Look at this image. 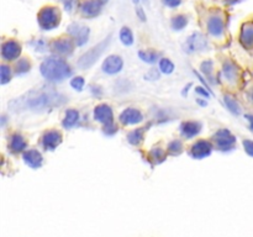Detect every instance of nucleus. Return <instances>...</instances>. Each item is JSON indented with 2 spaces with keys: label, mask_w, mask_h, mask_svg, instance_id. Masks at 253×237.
<instances>
[{
  "label": "nucleus",
  "mask_w": 253,
  "mask_h": 237,
  "mask_svg": "<svg viewBox=\"0 0 253 237\" xmlns=\"http://www.w3.org/2000/svg\"><path fill=\"white\" fill-rule=\"evenodd\" d=\"M101 1H103V2H106V1H108V0H101Z\"/></svg>",
  "instance_id": "nucleus-43"
},
{
  "label": "nucleus",
  "mask_w": 253,
  "mask_h": 237,
  "mask_svg": "<svg viewBox=\"0 0 253 237\" xmlns=\"http://www.w3.org/2000/svg\"><path fill=\"white\" fill-rule=\"evenodd\" d=\"M143 118L141 111H138L135 108H128L125 109L123 113L120 114V122L123 125H136V123L141 122Z\"/></svg>",
  "instance_id": "nucleus-16"
},
{
  "label": "nucleus",
  "mask_w": 253,
  "mask_h": 237,
  "mask_svg": "<svg viewBox=\"0 0 253 237\" xmlns=\"http://www.w3.org/2000/svg\"><path fill=\"white\" fill-rule=\"evenodd\" d=\"M163 4L166 6H169V7H177L178 5H180L182 0H162Z\"/></svg>",
  "instance_id": "nucleus-37"
},
{
  "label": "nucleus",
  "mask_w": 253,
  "mask_h": 237,
  "mask_svg": "<svg viewBox=\"0 0 253 237\" xmlns=\"http://www.w3.org/2000/svg\"><path fill=\"white\" fill-rule=\"evenodd\" d=\"M202 71L204 72L205 74H210L211 73V71H212V62L211 61H207V62H204V63L202 64Z\"/></svg>",
  "instance_id": "nucleus-35"
},
{
  "label": "nucleus",
  "mask_w": 253,
  "mask_h": 237,
  "mask_svg": "<svg viewBox=\"0 0 253 237\" xmlns=\"http://www.w3.org/2000/svg\"><path fill=\"white\" fill-rule=\"evenodd\" d=\"M123 58L120 56H116V54H111L103 62L101 69L106 74H116L123 69Z\"/></svg>",
  "instance_id": "nucleus-12"
},
{
  "label": "nucleus",
  "mask_w": 253,
  "mask_h": 237,
  "mask_svg": "<svg viewBox=\"0 0 253 237\" xmlns=\"http://www.w3.org/2000/svg\"><path fill=\"white\" fill-rule=\"evenodd\" d=\"M94 118L99 122L104 123V125H110V123H113L114 118L113 110L106 104H100L94 109Z\"/></svg>",
  "instance_id": "nucleus-14"
},
{
  "label": "nucleus",
  "mask_w": 253,
  "mask_h": 237,
  "mask_svg": "<svg viewBox=\"0 0 253 237\" xmlns=\"http://www.w3.org/2000/svg\"><path fill=\"white\" fill-rule=\"evenodd\" d=\"M71 85L73 89L81 91L84 86V79L82 77H76V78H73L71 80Z\"/></svg>",
  "instance_id": "nucleus-33"
},
{
  "label": "nucleus",
  "mask_w": 253,
  "mask_h": 237,
  "mask_svg": "<svg viewBox=\"0 0 253 237\" xmlns=\"http://www.w3.org/2000/svg\"><path fill=\"white\" fill-rule=\"evenodd\" d=\"M222 73L226 80L235 81L237 80V67L232 63L231 61H226L224 63V68H222Z\"/></svg>",
  "instance_id": "nucleus-21"
},
{
  "label": "nucleus",
  "mask_w": 253,
  "mask_h": 237,
  "mask_svg": "<svg viewBox=\"0 0 253 237\" xmlns=\"http://www.w3.org/2000/svg\"><path fill=\"white\" fill-rule=\"evenodd\" d=\"M195 91H197L198 94H202V95H204L205 98H209V91L208 90H204V88H203V86H198L197 89H195Z\"/></svg>",
  "instance_id": "nucleus-40"
},
{
  "label": "nucleus",
  "mask_w": 253,
  "mask_h": 237,
  "mask_svg": "<svg viewBox=\"0 0 253 237\" xmlns=\"http://www.w3.org/2000/svg\"><path fill=\"white\" fill-rule=\"evenodd\" d=\"M104 2L101 0H85L81 4V12L85 17H95L100 14Z\"/></svg>",
  "instance_id": "nucleus-13"
},
{
  "label": "nucleus",
  "mask_w": 253,
  "mask_h": 237,
  "mask_svg": "<svg viewBox=\"0 0 253 237\" xmlns=\"http://www.w3.org/2000/svg\"><path fill=\"white\" fill-rule=\"evenodd\" d=\"M64 103H66V96L54 90L53 88L42 86L39 89H32L20 98L12 100L9 104V108L15 113L24 110L40 111L61 106Z\"/></svg>",
  "instance_id": "nucleus-1"
},
{
  "label": "nucleus",
  "mask_w": 253,
  "mask_h": 237,
  "mask_svg": "<svg viewBox=\"0 0 253 237\" xmlns=\"http://www.w3.org/2000/svg\"><path fill=\"white\" fill-rule=\"evenodd\" d=\"M246 118L250 121V127L253 131V115H246Z\"/></svg>",
  "instance_id": "nucleus-41"
},
{
  "label": "nucleus",
  "mask_w": 253,
  "mask_h": 237,
  "mask_svg": "<svg viewBox=\"0 0 253 237\" xmlns=\"http://www.w3.org/2000/svg\"><path fill=\"white\" fill-rule=\"evenodd\" d=\"M41 74L49 81H62L72 76L71 66L59 57H48L40 67Z\"/></svg>",
  "instance_id": "nucleus-2"
},
{
  "label": "nucleus",
  "mask_w": 253,
  "mask_h": 237,
  "mask_svg": "<svg viewBox=\"0 0 253 237\" xmlns=\"http://www.w3.org/2000/svg\"><path fill=\"white\" fill-rule=\"evenodd\" d=\"M160 69L162 73L165 74H170L174 71V64L172 63V61L168 58H162L160 61Z\"/></svg>",
  "instance_id": "nucleus-28"
},
{
  "label": "nucleus",
  "mask_w": 253,
  "mask_h": 237,
  "mask_svg": "<svg viewBox=\"0 0 253 237\" xmlns=\"http://www.w3.org/2000/svg\"><path fill=\"white\" fill-rule=\"evenodd\" d=\"M244 147H245V150H246V152L249 153L250 156H252V157H253V141L245 140L244 141Z\"/></svg>",
  "instance_id": "nucleus-36"
},
{
  "label": "nucleus",
  "mask_w": 253,
  "mask_h": 237,
  "mask_svg": "<svg viewBox=\"0 0 253 237\" xmlns=\"http://www.w3.org/2000/svg\"><path fill=\"white\" fill-rule=\"evenodd\" d=\"M11 78V69L7 67L6 64H1L0 66V79H1V84H6Z\"/></svg>",
  "instance_id": "nucleus-30"
},
{
  "label": "nucleus",
  "mask_w": 253,
  "mask_h": 237,
  "mask_svg": "<svg viewBox=\"0 0 253 237\" xmlns=\"http://www.w3.org/2000/svg\"><path fill=\"white\" fill-rule=\"evenodd\" d=\"M79 118V113L77 110H74V109H69V110L66 111V116H64L63 118V127L66 128H71L73 127L74 125L77 123V121H78Z\"/></svg>",
  "instance_id": "nucleus-22"
},
{
  "label": "nucleus",
  "mask_w": 253,
  "mask_h": 237,
  "mask_svg": "<svg viewBox=\"0 0 253 237\" xmlns=\"http://www.w3.org/2000/svg\"><path fill=\"white\" fill-rule=\"evenodd\" d=\"M120 40L125 46H131L133 43V34L128 27H123L120 30Z\"/></svg>",
  "instance_id": "nucleus-25"
},
{
  "label": "nucleus",
  "mask_w": 253,
  "mask_h": 237,
  "mask_svg": "<svg viewBox=\"0 0 253 237\" xmlns=\"http://www.w3.org/2000/svg\"><path fill=\"white\" fill-rule=\"evenodd\" d=\"M37 20L42 30H53L61 22V12L56 6H44L40 10Z\"/></svg>",
  "instance_id": "nucleus-4"
},
{
  "label": "nucleus",
  "mask_w": 253,
  "mask_h": 237,
  "mask_svg": "<svg viewBox=\"0 0 253 237\" xmlns=\"http://www.w3.org/2000/svg\"><path fill=\"white\" fill-rule=\"evenodd\" d=\"M22 158H24L25 163L31 168H40L42 164V160H43L41 153L37 150H34V148H30V150L25 151L24 155H22Z\"/></svg>",
  "instance_id": "nucleus-17"
},
{
  "label": "nucleus",
  "mask_w": 253,
  "mask_h": 237,
  "mask_svg": "<svg viewBox=\"0 0 253 237\" xmlns=\"http://www.w3.org/2000/svg\"><path fill=\"white\" fill-rule=\"evenodd\" d=\"M225 104H226L227 109H229L232 114H235V115H240V114H241V108H240L239 103H237L232 96H225Z\"/></svg>",
  "instance_id": "nucleus-27"
},
{
  "label": "nucleus",
  "mask_w": 253,
  "mask_h": 237,
  "mask_svg": "<svg viewBox=\"0 0 253 237\" xmlns=\"http://www.w3.org/2000/svg\"><path fill=\"white\" fill-rule=\"evenodd\" d=\"M51 49L59 56H68L73 52L74 43L71 39L61 37V39H57L52 42Z\"/></svg>",
  "instance_id": "nucleus-9"
},
{
  "label": "nucleus",
  "mask_w": 253,
  "mask_h": 237,
  "mask_svg": "<svg viewBox=\"0 0 253 237\" xmlns=\"http://www.w3.org/2000/svg\"><path fill=\"white\" fill-rule=\"evenodd\" d=\"M183 150V143L180 142V141L178 140H174L172 141V142L168 145V151L172 153H174V155H177V153H180Z\"/></svg>",
  "instance_id": "nucleus-31"
},
{
  "label": "nucleus",
  "mask_w": 253,
  "mask_h": 237,
  "mask_svg": "<svg viewBox=\"0 0 253 237\" xmlns=\"http://www.w3.org/2000/svg\"><path fill=\"white\" fill-rule=\"evenodd\" d=\"M207 29L211 36L221 37L225 32V22L220 15H212L207 22Z\"/></svg>",
  "instance_id": "nucleus-11"
},
{
  "label": "nucleus",
  "mask_w": 253,
  "mask_h": 237,
  "mask_svg": "<svg viewBox=\"0 0 253 237\" xmlns=\"http://www.w3.org/2000/svg\"><path fill=\"white\" fill-rule=\"evenodd\" d=\"M111 41V35H109L108 37L103 40L101 42H99L98 44L93 47L91 49H89L88 52H85L84 54H82V57L78 61V67L82 69H88L89 67L93 66L96 61L99 59V57L105 52V49L108 48L109 43Z\"/></svg>",
  "instance_id": "nucleus-3"
},
{
  "label": "nucleus",
  "mask_w": 253,
  "mask_h": 237,
  "mask_svg": "<svg viewBox=\"0 0 253 237\" xmlns=\"http://www.w3.org/2000/svg\"><path fill=\"white\" fill-rule=\"evenodd\" d=\"M62 142V133L57 130L46 131L42 136V146L44 150L53 151Z\"/></svg>",
  "instance_id": "nucleus-15"
},
{
  "label": "nucleus",
  "mask_w": 253,
  "mask_h": 237,
  "mask_svg": "<svg viewBox=\"0 0 253 237\" xmlns=\"http://www.w3.org/2000/svg\"><path fill=\"white\" fill-rule=\"evenodd\" d=\"M26 148V140L20 133H15L10 138V150L12 152H21Z\"/></svg>",
  "instance_id": "nucleus-20"
},
{
  "label": "nucleus",
  "mask_w": 253,
  "mask_h": 237,
  "mask_svg": "<svg viewBox=\"0 0 253 237\" xmlns=\"http://www.w3.org/2000/svg\"><path fill=\"white\" fill-rule=\"evenodd\" d=\"M138 57L146 63H155V62H157L160 54L156 51H151L150 49V51H140L138 52Z\"/></svg>",
  "instance_id": "nucleus-23"
},
{
  "label": "nucleus",
  "mask_w": 253,
  "mask_h": 237,
  "mask_svg": "<svg viewBox=\"0 0 253 237\" xmlns=\"http://www.w3.org/2000/svg\"><path fill=\"white\" fill-rule=\"evenodd\" d=\"M136 14H137V16L140 17L141 21H146V15H145V12H143L142 7H141L138 4H136Z\"/></svg>",
  "instance_id": "nucleus-39"
},
{
  "label": "nucleus",
  "mask_w": 253,
  "mask_h": 237,
  "mask_svg": "<svg viewBox=\"0 0 253 237\" xmlns=\"http://www.w3.org/2000/svg\"><path fill=\"white\" fill-rule=\"evenodd\" d=\"M30 69H31V63L27 61V58L19 59V62L16 63V73L17 74H25L26 72H29Z\"/></svg>",
  "instance_id": "nucleus-29"
},
{
  "label": "nucleus",
  "mask_w": 253,
  "mask_h": 237,
  "mask_svg": "<svg viewBox=\"0 0 253 237\" xmlns=\"http://www.w3.org/2000/svg\"><path fill=\"white\" fill-rule=\"evenodd\" d=\"M214 141L220 151H230L235 147L236 138L226 128H221L214 135Z\"/></svg>",
  "instance_id": "nucleus-7"
},
{
  "label": "nucleus",
  "mask_w": 253,
  "mask_h": 237,
  "mask_svg": "<svg viewBox=\"0 0 253 237\" xmlns=\"http://www.w3.org/2000/svg\"><path fill=\"white\" fill-rule=\"evenodd\" d=\"M67 32L73 37L74 42H76L77 46H83L88 42L89 34H90V30L88 26L83 24H78V22H73L68 26Z\"/></svg>",
  "instance_id": "nucleus-6"
},
{
  "label": "nucleus",
  "mask_w": 253,
  "mask_h": 237,
  "mask_svg": "<svg viewBox=\"0 0 253 237\" xmlns=\"http://www.w3.org/2000/svg\"><path fill=\"white\" fill-rule=\"evenodd\" d=\"M143 128H136V130L131 131L127 135V141L131 143V145L136 146L142 141L143 138Z\"/></svg>",
  "instance_id": "nucleus-24"
},
{
  "label": "nucleus",
  "mask_w": 253,
  "mask_h": 237,
  "mask_svg": "<svg viewBox=\"0 0 253 237\" xmlns=\"http://www.w3.org/2000/svg\"><path fill=\"white\" fill-rule=\"evenodd\" d=\"M62 2H63L64 5V9H66L68 12H72L73 11L74 6H76L77 0H62Z\"/></svg>",
  "instance_id": "nucleus-34"
},
{
  "label": "nucleus",
  "mask_w": 253,
  "mask_h": 237,
  "mask_svg": "<svg viewBox=\"0 0 253 237\" xmlns=\"http://www.w3.org/2000/svg\"><path fill=\"white\" fill-rule=\"evenodd\" d=\"M151 157H152L156 162H161V160L165 159L166 153L165 151L161 150V148H155V150L151 151Z\"/></svg>",
  "instance_id": "nucleus-32"
},
{
  "label": "nucleus",
  "mask_w": 253,
  "mask_h": 237,
  "mask_svg": "<svg viewBox=\"0 0 253 237\" xmlns=\"http://www.w3.org/2000/svg\"><path fill=\"white\" fill-rule=\"evenodd\" d=\"M188 25V19L184 15H177L172 19V29L175 31H180Z\"/></svg>",
  "instance_id": "nucleus-26"
},
{
  "label": "nucleus",
  "mask_w": 253,
  "mask_h": 237,
  "mask_svg": "<svg viewBox=\"0 0 253 237\" xmlns=\"http://www.w3.org/2000/svg\"><path fill=\"white\" fill-rule=\"evenodd\" d=\"M240 42L244 44L246 48L253 46V22H246L241 29L240 35Z\"/></svg>",
  "instance_id": "nucleus-19"
},
{
  "label": "nucleus",
  "mask_w": 253,
  "mask_h": 237,
  "mask_svg": "<svg viewBox=\"0 0 253 237\" xmlns=\"http://www.w3.org/2000/svg\"><path fill=\"white\" fill-rule=\"evenodd\" d=\"M197 101L200 104V105H207V103H205V101H202V100H200V99H198Z\"/></svg>",
  "instance_id": "nucleus-42"
},
{
  "label": "nucleus",
  "mask_w": 253,
  "mask_h": 237,
  "mask_svg": "<svg viewBox=\"0 0 253 237\" xmlns=\"http://www.w3.org/2000/svg\"><path fill=\"white\" fill-rule=\"evenodd\" d=\"M209 47V42H208L207 37L202 34H195L190 35L187 40H185L183 48L187 53H194L198 51H207Z\"/></svg>",
  "instance_id": "nucleus-5"
},
{
  "label": "nucleus",
  "mask_w": 253,
  "mask_h": 237,
  "mask_svg": "<svg viewBox=\"0 0 253 237\" xmlns=\"http://www.w3.org/2000/svg\"><path fill=\"white\" fill-rule=\"evenodd\" d=\"M212 151V145L207 140H199L192 146L190 156L195 159H203V158L210 156Z\"/></svg>",
  "instance_id": "nucleus-10"
},
{
  "label": "nucleus",
  "mask_w": 253,
  "mask_h": 237,
  "mask_svg": "<svg viewBox=\"0 0 253 237\" xmlns=\"http://www.w3.org/2000/svg\"><path fill=\"white\" fill-rule=\"evenodd\" d=\"M200 130H202V123L197 121H185L180 125V132L187 138H193L197 136Z\"/></svg>",
  "instance_id": "nucleus-18"
},
{
  "label": "nucleus",
  "mask_w": 253,
  "mask_h": 237,
  "mask_svg": "<svg viewBox=\"0 0 253 237\" xmlns=\"http://www.w3.org/2000/svg\"><path fill=\"white\" fill-rule=\"evenodd\" d=\"M147 78L150 79V80H156V79L160 78V73H158L157 69H151L147 73Z\"/></svg>",
  "instance_id": "nucleus-38"
},
{
  "label": "nucleus",
  "mask_w": 253,
  "mask_h": 237,
  "mask_svg": "<svg viewBox=\"0 0 253 237\" xmlns=\"http://www.w3.org/2000/svg\"><path fill=\"white\" fill-rule=\"evenodd\" d=\"M20 53H21V44L19 42L9 40L2 43L1 57L5 61H14V59L19 58Z\"/></svg>",
  "instance_id": "nucleus-8"
}]
</instances>
